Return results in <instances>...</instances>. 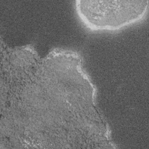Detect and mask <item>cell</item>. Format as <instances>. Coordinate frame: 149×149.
I'll list each match as a JSON object with an SVG mask.
<instances>
[{"label": "cell", "mask_w": 149, "mask_h": 149, "mask_svg": "<svg viewBox=\"0 0 149 149\" xmlns=\"http://www.w3.org/2000/svg\"><path fill=\"white\" fill-rule=\"evenodd\" d=\"M148 1H77L76 10L93 30H115L133 24L145 15Z\"/></svg>", "instance_id": "6da1fadb"}]
</instances>
